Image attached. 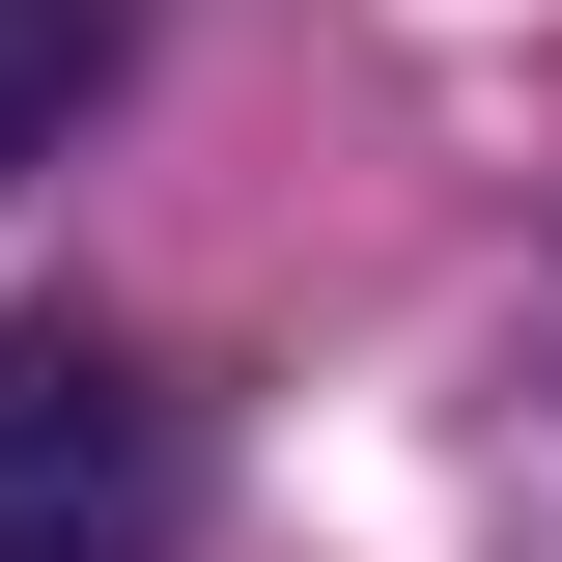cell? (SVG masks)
<instances>
[{
    "instance_id": "1",
    "label": "cell",
    "mask_w": 562,
    "mask_h": 562,
    "mask_svg": "<svg viewBox=\"0 0 562 562\" xmlns=\"http://www.w3.org/2000/svg\"><path fill=\"white\" fill-rule=\"evenodd\" d=\"M198 506H225V450L140 338H85V310L0 338V562H198Z\"/></svg>"
},
{
    "instance_id": "2",
    "label": "cell",
    "mask_w": 562,
    "mask_h": 562,
    "mask_svg": "<svg viewBox=\"0 0 562 562\" xmlns=\"http://www.w3.org/2000/svg\"><path fill=\"white\" fill-rule=\"evenodd\" d=\"M113 57H140V0H0V169H57Z\"/></svg>"
}]
</instances>
